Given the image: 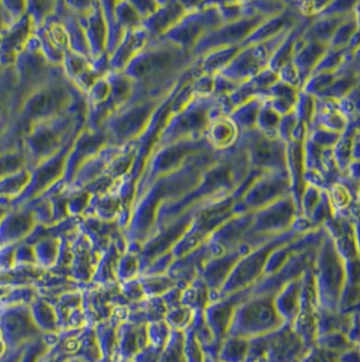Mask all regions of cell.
Listing matches in <instances>:
<instances>
[{
    "instance_id": "10",
    "label": "cell",
    "mask_w": 360,
    "mask_h": 362,
    "mask_svg": "<svg viewBox=\"0 0 360 362\" xmlns=\"http://www.w3.org/2000/svg\"><path fill=\"white\" fill-rule=\"evenodd\" d=\"M352 313H347L341 310H330L321 308L318 310L317 318V332L318 335L330 333V332H343L347 330L351 325Z\"/></svg>"
},
{
    "instance_id": "23",
    "label": "cell",
    "mask_w": 360,
    "mask_h": 362,
    "mask_svg": "<svg viewBox=\"0 0 360 362\" xmlns=\"http://www.w3.org/2000/svg\"><path fill=\"white\" fill-rule=\"evenodd\" d=\"M161 358V350L154 348L152 345H149L147 348H144L142 351H139L134 361L135 362H159Z\"/></svg>"
},
{
    "instance_id": "20",
    "label": "cell",
    "mask_w": 360,
    "mask_h": 362,
    "mask_svg": "<svg viewBox=\"0 0 360 362\" xmlns=\"http://www.w3.org/2000/svg\"><path fill=\"white\" fill-rule=\"evenodd\" d=\"M300 362H337V356L315 345L313 348L308 349V353L305 354V356Z\"/></svg>"
},
{
    "instance_id": "19",
    "label": "cell",
    "mask_w": 360,
    "mask_h": 362,
    "mask_svg": "<svg viewBox=\"0 0 360 362\" xmlns=\"http://www.w3.org/2000/svg\"><path fill=\"white\" fill-rule=\"evenodd\" d=\"M98 334H99V348L103 349L104 353L110 354L117 340V330L114 327L105 325L98 329Z\"/></svg>"
},
{
    "instance_id": "26",
    "label": "cell",
    "mask_w": 360,
    "mask_h": 362,
    "mask_svg": "<svg viewBox=\"0 0 360 362\" xmlns=\"http://www.w3.org/2000/svg\"><path fill=\"white\" fill-rule=\"evenodd\" d=\"M346 177L360 185V160H352L347 169Z\"/></svg>"
},
{
    "instance_id": "5",
    "label": "cell",
    "mask_w": 360,
    "mask_h": 362,
    "mask_svg": "<svg viewBox=\"0 0 360 362\" xmlns=\"http://www.w3.org/2000/svg\"><path fill=\"white\" fill-rule=\"evenodd\" d=\"M320 310V302L317 296L316 282L313 274V265L308 267L303 275L301 305L298 318L293 323V328L308 348H313L318 337L317 318Z\"/></svg>"
},
{
    "instance_id": "3",
    "label": "cell",
    "mask_w": 360,
    "mask_h": 362,
    "mask_svg": "<svg viewBox=\"0 0 360 362\" xmlns=\"http://www.w3.org/2000/svg\"><path fill=\"white\" fill-rule=\"evenodd\" d=\"M308 349L293 325L285 323L273 333L250 339L247 362H300Z\"/></svg>"
},
{
    "instance_id": "14",
    "label": "cell",
    "mask_w": 360,
    "mask_h": 362,
    "mask_svg": "<svg viewBox=\"0 0 360 362\" xmlns=\"http://www.w3.org/2000/svg\"><path fill=\"white\" fill-rule=\"evenodd\" d=\"M358 30H359V25L356 21V14H352L338 26L328 47L335 48V49H344L349 47L352 38Z\"/></svg>"
},
{
    "instance_id": "9",
    "label": "cell",
    "mask_w": 360,
    "mask_h": 362,
    "mask_svg": "<svg viewBox=\"0 0 360 362\" xmlns=\"http://www.w3.org/2000/svg\"><path fill=\"white\" fill-rule=\"evenodd\" d=\"M117 341L121 354L126 358H134L149 345L147 327L124 323L117 329Z\"/></svg>"
},
{
    "instance_id": "15",
    "label": "cell",
    "mask_w": 360,
    "mask_h": 362,
    "mask_svg": "<svg viewBox=\"0 0 360 362\" xmlns=\"http://www.w3.org/2000/svg\"><path fill=\"white\" fill-rule=\"evenodd\" d=\"M185 330H173L168 344L161 354L159 362H187L184 353Z\"/></svg>"
},
{
    "instance_id": "22",
    "label": "cell",
    "mask_w": 360,
    "mask_h": 362,
    "mask_svg": "<svg viewBox=\"0 0 360 362\" xmlns=\"http://www.w3.org/2000/svg\"><path fill=\"white\" fill-rule=\"evenodd\" d=\"M346 334L354 345L360 343V310L352 313L351 325Z\"/></svg>"
},
{
    "instance_id": "7",
    "label": "cell",
    "mask_w": 360,
    "mask_h": 362,
    "mask_svg": "<svg viewBox=\"0 0 360 362\" xmlns=\"http://www.w3.org/2000/svg\"><path fill=\"white\" fill-rule=\"evenodd\" d=\"M250 296H252V287L248 290L237 292L235 295L225 296L221 300L207 305V310H204V315L216 341L223 343V340L228 337L236 310Z\"/></svg>"
},
{
    "instance_id": "1",
    "label": "cell",
    "mask_w": 360,
    "mask_h": 362,
    "mask_svg": "<svg viewBox=\"0 0 360 362\" xmlns=\"http://www.w3.org/2000/svg\"><path fill=\"white\" fill-rule=\"evenodd\" d=\"M313 274L320 307L338 310L342 291L346 282V262L337 252L327 232L317 250Z\"/></svg>"
},
{
    "instance_id": "16",
    "label": "cell",
    "mask_w": 360,
    "mask_h": 362,
    "mask_svg": "<svg viewBox=\"0 0 360 362\" xmlns=\"http://www.w3.org/2000/svg\"><path fill=\"white\" fill-rule=\"evenodd\" d=\"M194 315H195V310L189 308L187 305H180L169 310L164 320L174 330H184L190 327Z\"/></svg>"
},
{
    "instance_id": "28",
    "label": "cell",
    "mask_w": 360,
    "mask_h": 362,
    "mask_svg": "<svg viewBox=\"0 0 360 362\" xmlns=\"http://www.w3.org/2000/svg\"><path fill=\"white\" fill-rule=\"evenodd\" d=\"M72 362H88L86 360H73Z\"/></svg>"
},
{
    "instance_id": "17",
    "label": "cell",
    "mask_w": 360,
    "mask_h": 362,
    "mask_svg": "<svg viewBox=\"0 0 360 362\" xmlns=\"http://www.w3.org/2000/svg\"><path fill=\"white\" fill-rule=\"evenodd\" d=\"M147 332H149V345L163 351L172 335L168 323L166 320H157L147 327Z\"/></svg>"
},
{
    "instance_id": "8",
    "label": "cell",
    "mask_w": 360,
    "mask_h": 362,
    "mask_svg": "<svg viewBox=\"0 0 360 362\" xmlns=\"http://www.w3.org/2000/svg\"><path fill=\"white\" fill-rule=\"evenodd\" d=\"M301 291L303 276L288 282L277 295L274 296L275 308L285 323L293 325L298 318L301 305Z\"/></svg>"
},
{
    "instance_id": "27",
    "label": "cell",
    "mask_w": 360,
    "mask_h": 362,
    "mask_svg": "<svg viewBox=\"0 0 360 362\" xmlns=\"http://www.w3.org/2000/svg\"><path fill=\"white\" fill-rule=\"evenodd\" d=\"M352 160H360V132H358L353 144V152H352Z\"/></svg>"
},
{
    "instance_id": "13",
    "label": "cell",
    "mask_w": 360,
    "mask_h": 362,
    "mask_svg": "<svg viewBox=\"0 0 360 362\" xmlns=\"http://www.w3.org/2000/svg\"><path fill=\"white\" fill-rule=\"evenodd\" d=\"M31 312L35 323L37 325L40 330L54 332L57 329L58 313L52 305H48L44 300H36L34 305H31Z\"/></svg>"
},
{
    "instance_id": "25",
    "label": "cell",
    "mask_w": 360,
    "mask_h": 362,
    "mask_svg": "<svg viewBox=\"0 0 360 362\" xmlns=\"http://www.w3.org/2000/svg\"><path fill=\"white\" fill-rule=\"evenodd\" d=\"M338 362H360V348L358 345L352 346L351 349L346 350L344 353H342L338 358Z\"/></svg>"
},
{
    "instance_id": "18",
    "label": "cell",
    "mask_w": 360,
    "mask_h": 362,
    "mask_svg": "<svg viewBox=\"0 0 360 362\" xmlns=\"http://www.w3.org/2000/svg\"><path fill=\"white\" fill-rule=\"evenodd\" d=\"M184 353L187 362H205V351L202 344L199 343L197 335L192 329H185V344H184Z\"/></svg>"
},
{
    "instance_id": "2",
    "label": "cell",
    "mask_w": 360,
    "mask_h": 362,
    "mask_svg": "<svg viewBox=\"0 0 360 362\" xmlns=\"http://www.w3.org/2000/svg\"><path fill=\"white\" fill-rule=\"evenodd\" d=\"M285 325L274 305V295H252L236 310L228 337L255 339Z\"/></svg>"
},
{
    "instance_id": "21",
    "label": "cell",
    "mask_w": 360,
    "mask_h": 362,
    "mask_svg": "<svg viewBox=\"0 0 360 362\" xmlns=\"http://www.w3.org/2000/svg\"><path fill=\"white\" fill-rule=\"evenodd\" d=\"M45 353V344L39 340L37 343L31 344L29 349L23 354L20 362H39V358Z\"/></svg>"
},
{
    "instance_id": "32",
    "label": "cell",
    "mask_w": 360,
    "mask_h": 362,
    "mask_svg": "<svg viewBox=\"0 0 360 362\" xmlns=\"http://www.w3.org/2000/svg\"><path fill=\"white\" fill-rule=\"evenodd\" d=\"M337 362H338V361H337Z\"/></svg>"
},
{
    "instance_id": "4",
    "label": "cell",
    "mask_w": 360,
    "mask_h": 362,
    "mask_svg": "<svg viewBox=\"0 0 360 362\" xmlns=\"http://www.w3.org/2000/svg\"><path fill=\"white\" fill-rule=\"evenodd\" d=\"M300 234L295 233L293 229L289 232L279 234L275 238L265 244V247H260L255 252L247 254L237 262L233 272H231L228 280L226 281L225 286L222 287L221 293L225 296L235 295L240 291L248 290L255 286L260 277L265 275V267L269 259L270 254L275 249L288 243L294 238H296Z\"/></svg>"
},
{
    "instance_id": "24",
    "label": "cell",
    "mask_w": 360,
    "mask_h": 362,
    "mask_svg": "<svg viewBox=\"0 0 360 362\" xmlns=\"http://www.w3.org/2000/svg\"><path fill=\"white\" fill-rule=\"evenodd\" d=\"M168 282H156L151 281L147 285H144V295L149 296H159L164 293L166 291L168 290Z\"/></svg>"
},
{
    "instance_id": "30",
    "label": "cell",
    "mask_w": 360,
    "mask_h": 362,
    "mask_svg": "<svg viewBox=\"0 0 360 362\" xmlns=\"http://www.w3.org/2000/svg\"><path fill=\"white\" fill-rule=\"evenodd\" d=\"M358 346H359V348H360V343H359V344H358Z\"/></svg>"
},
{
    "instance_id": "6",
    "label": "cell",
    "mask_w": 360,
    "mask_h": 362,
    "mask_svg": "<svg viewBox=\"0 0 360 362\" xmlns=\"http://www.w3.org/2000/svg\"><path fill=\"white\" fill-rule=\"evenodd\" d=\"M40 328L35 323L31 308L25 305H9L1 315V338L10 348H19L35 339Z\"/></svg>"
},
{
    "instance_id": "12",
    "label": "cell",
    "mask_w": 360,
    "mask_h": 362,
    "mask_svg": "<svg viewBox=\"0 0 360 362\" xmlns=\"http://www.w3.org/2000/svg\"><path fill=\"white\" fill-rule=\"evenodd\" d=\"M316 346L325 350L327 353L332 354L335 356H339L348 349L354 346L346 333L343 332H330V333L321 334L316 339Z\"/></svg>"
},
{
    "instance_id": "29",
    "label": "cell",
    "mask_w": 360,
    "mask_h": 362,
    "mask_svg": "<svg viewBox=\"0 0 360 362\" xmlns=\"http://www.w3.org/2000/svg\"><path fill=\"white\" fill-rule=\"evenodd\" d=\"M358 202H360V190L359 194H358Z\"/></svg>"
},
{
    "instance_id": "31",
    "label": "cell",
    "mask_w": 360,
    "mask_h": 362,
    "mask_svg": "<svg viewBox=\"0 0 360 362\" xmlns=\"http://www.w3.org/2000/svg\"><path fill=\"white\" fill-rule=\"evenodd\" d=\"M217 362H220V361H217Z\"/></svg>"
},
{
    "instance_id": "11",
    "label": "cell",
    "mask_w": 360,
    "mask_h": 362,
    "mask_svg": "<svg viewBox=\"0 0 360 362\" xmlns=\"http://www.w3.org/2000/svg\"><path fill=\"white\" fill-rule=\"evenodd\" d=\"M250 353V340L240 337H227L222 343L217 361L247 362Z\"/></svg>"
}]
</instances>
